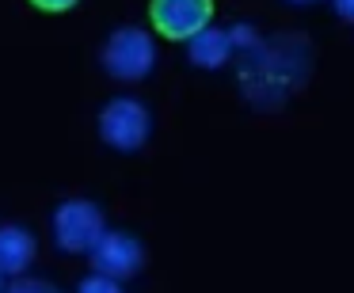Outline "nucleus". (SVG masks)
<instances>
[{"instance_id":"7ed1b4c3","label":"nucleus","mask_w":354,"mask_h":293,"mask_svg":"<svg viewBox=\"0 0 354 293\" xmlns=\"http://www.w3.org/2000/svg\"><path fill=\"white\" fill-rule=\"evenodd\" d=\"M156 65V42L141 27H118L103 46V69L115 80H145Z\"/></svg>"},{"instance_id":"4468645a","label":"nucleus","mask_w":354,"mask_h":293,"mask_svg":"<svg viewBox=\"0 0 354 293\" xmlns=\"http://www.w3.org/2000/svg\"><path fill=\"white\" fill-rule=\"evenodd\" d=\"M286 4H316V0H286Z\"/></svg>"},{"instance_id":"39448f33","label":"nucleus","mask_w":354,"mask_h":293,"mask_svg":"<svg viewBox=\"0 0 354 293\" xmlns=\"http://www.w3.org/2000/svg\"><path fill=\"white\" fill-rule=\"evenodd\" d=\"M149 16H153V27L164 39L191 42L214 19V0H153Z\"/></svg>"},{"instance_id":"f03ea898","label":"nucleus","mask_w":354,"mask_h":293,"mask_svg":"<svg viewBox=\"0 0 354 293\" xmlns=\"http://www.w3.org/2000/svg\"><path fill=\"white\" fill-rule=\"evenodd\" d=\"M50 229H54V244L62 247V252H95V244H100L103 236H107V221H103V209L95 206V202L88 198H69L62 202V206L54 209V221H50Z\"/></svg>"},{"instance_id":"ddd939ff","label":"nucleus","mask_w":354,"mask_h":293,"mask_svg":"<svg viewBox=\"0 0 354 293\" xmlns=\"http://www.w3.org/2000/svg\"><path fill=\"white\" fill-rule=\"evenodd\" d=\"M331 8H335V16H339V19L354 23V0H331Z\"/></svg>"},{"instance_id":"1a4fd4ad","label":"nucleus","mask_w":354,"mask_h":293,"mask_svg":"<svg viewBox=\"0 0 354 293\" xmlns=\"http://www.w3.org/2000/svg\"><path fill=\"white\" fill-rule=\"evenodd\" d=\"M4 293H62L54 282H42V278H12V285Z\"/></svg>"},{"instance_id":"0eeeda50","label":"nucleus","mask_w":354,"mask_h":293,"mask_svg":"<svg viewBox=\"0 0 354 293\" xmlns=\"http://www.w3.org/2000/svg\"><path fill=\"white\" fill-rule=\"evenodd\" d=\"M31 263H35V236L24 225H4L0 229V274L24 278Z\"/></svg>"},{"instance_id":"2eb2a0df","label":"nucleus","mask_w":354,"mask_h":293,"mask_svg":"<svg viewBox=\"0 0 354 293\" xmlns=\"http://www.w3.org/2000/svg\"><path fill=\"white\" fill-rule=\"evenodd\" d=\"M4 290H8V285H4V274H0V293H4Z\"/></svg>"},{"instance_id":"20e7f679","label":"nucleus","mask_w":354,"mask_h":293,"mask_svg":"<svg viewBox=\"0 0 354 293\" xmlns=\"http://www.w3.org/2000/svg\"><path fill=\"white\" fill-rule=\"evenodd\" d=\"M153 133V115L133 95H118L100 111V138L118 153H138Z\"/></svg>"},{"instance_id":"f257e3e1","label":"nucleus","mask_w":354,"mask_h":293,"mask_svg":"<svg viewBox=\"0 0 354 293\" xmlns=\"http://www.w3.org/2000/svg\"><path fill=\"white\" fill-rule=\"evenodd\" d=\"M308 77V42L301 35H278L248 50L240 62V88L255 107H278Z\"/></svg>"},{"instance_id":"9b49d317","label":"nucleus","mask_w":354,"mask_h":293,"mask_svg":"<svg viewBox=\"0 0 354 293\" xmlns=\"http://www.w3.org/2000/svg\"><path fill=\"white\" fill-rule=\"evenodd\" d=\"M229 39H232V46H236V50H244V54H248V50H255V46L263 42V39H259V35H255L248 23H236V27H229Z\"/></svg>"},{"instance_id":"6e6552de","label":"nucleus","mask_w":354,"mask_h":293,"mask_svg":"<svg viewBox=\"0 0 354 293\" xmlns=\"http://www.w3.org/2000/svg\"><path fill=\"white\" fill-rule=\"evenodd\" d=\"M232 39L229 31H221V27H206L202 35H194L191 42H187V57H191V65H198V69H221L225 62L232 57Z\"/></svg>"},{"instance_id":"9d476101","label":"nucleus","mask_w":354,"mask_h":293,"mask_svg":"<svg viewBox=\"0 0 354 293\" xmlns=\"http://www.w3.org/2000/svg\"><path fill=\"white\" fill-rule=\"evenodd\" d=\"M77 293H122V285L107 274H88L84 282L77 285Z\"/></svg>"},{"instance_id":"f8f14e48","label":"nucleus","mask_w":354,"mask_h":293,"mask_svg":"<svg viewBox=\"0 0 354 293\" xmlns=\"http://www.w3.org/2000/svg\"><path fill=\"white\" fill-rule=\"evenodd\" d=\"M35 8H42V12H69L77 0H31Z\"/></svg>"},{"instance_id":"423d86ee","label":"nucleus","mask_w":354,"mask_h":293,"mask_svg":"<svg viewBox=\"0 0 354 293\" xmlns=\"http://www.w3.org/2000/svg\"><path fill=\"white\" fill-rule=\"evenodd\" d=\"M141 263H145V247H141L130 232H107L92 252L95 274H107V278H115V282L138 274Z\"/></svg>"}]
</instances>
